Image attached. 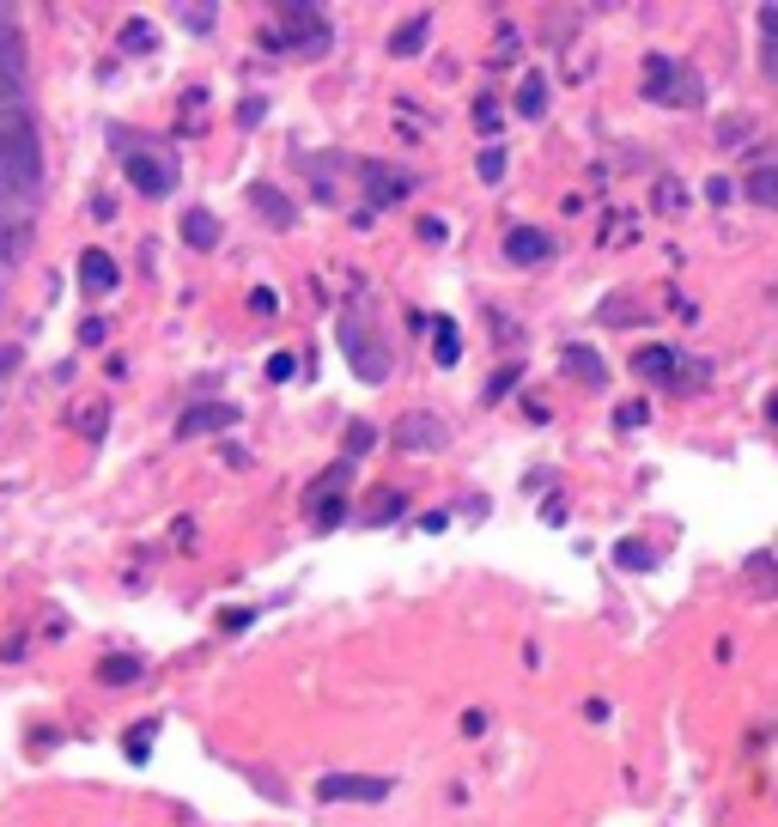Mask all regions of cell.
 <instances>
[{
  "label": "cell",
  "mask_w": 778,
  "mask_h": 827,
  "mask_svg": "<svg viewBox=\"0 0 778 827\" xmlns=\"http://www.w3.org/2000/svg\"><path fill=\"white\" fill-rule=\"evenodd\" d=\"M560 365L572 371V378H584L590 390H602V384H608V365H602L590 347H566V353H560Z\"/></svg>",
  "instance_id": "13"
},
{
  "label": "cell",
  "mask_w": 778,
  "mask_h": 827,
  "mask_svg": "<svg viewBox=\"0 0 778 827\" xmlns=\"http://www.w3.org/2000/svg\"><path fill=\"white\" fill-rule=\"evenodd\" d=\"M238 402H207V408H189L177 420V438H201V432H219V426H238Z\"/></svg>",
  "instance_id": "10"
},
{
  "label": "cell",
  "mask_w": 778,
  "mask_h": 827,
  "mask_svg": "<svg viewBox=\"0 0 778 827\" xmlns=\"http://www.w3.org/2000/svg\"><path fill=\"white\" fill-rule=\"evenodd\" d=\"M152 736H159V724H134V730H128V761H146V755H152Z\"/></svg>",
  "instance_id": "24"
},
{
  "label": "cell",
  "mask_w": 778,
  "mask_h": 827,
  "mask_svg": "<svg viewBox=\"0 0 778 827\" xmlns=\"http://www.w3.org/2000/svg\"><path fill=\"white\" fill-rule=\"evenodd\" d=\"M633 371L639 378H657V384H669V390H681V378H687V359H681V347H639L633 353Z\"/></svg>",
  "instance_id": "8"
},
{
  "label": "cell",
  "mask_w": 778,
  "mask_h": 827,
  "mask_svg": "<svg viewBox=\"0 0 778 827\" xmlns=\"http://www.w3.org/2000/svg\"><path fill=\"white\" fill-rule=\"evenodd\" d=\"M766 73L778 80V37H766Z\"/></svg>",
  "instance_id": "36"
},
{
  "label": "cell",
  "mask_w": 778,
  "mask_h": 827,
  "mask_svg": "<svg viewBox=\"0 0 778 827\" xmlns=\"http://www.w3.org/2000/svg\"><path fill=\"white\" fill-rule=\"evenodd\" d=\"M548 256H554V238L541 232V225H511V232H505V262L535 268V262H548Z\"/></svg>",
  "instance_id": "9"
},
{
  "label": "cell",
  "mask_w": 778,
  "mask_h": 827,
  "mask_svg": "<svg viewBox=\"0 0 778 827\" xmlns=\"http://www.w3.org/2000/svg\"><path fill=\"white\" fill-rule=\"evenodd\" d=\"M645 98H657V104H699L706 86H699V73H687L675 55H651L645 61Z\"/></svg>",
  "instance_id": "2"
},
{
  "label": "cell",
  "mask_w": 778,
  "mask_h": 827,
  "mask_svg": "<svg viewBox=\"0 0 778 827\" xmlns=\"http://www.w3.org/2000/svg\"><path fill=\"white\" fill-rule=\"evenodd\" d=\"M268 43H280V49H292V55H329L335 31H329L323 7H280V19H274Z\"/></svg>",
  "instance_id": "1"
},
{
  "label": "cell",
  "mask_w": 778,
  "mask_h": 827,
  "mask_svg": "<svg viewBox=\"0 0 778 827\" xmlns=\"http://www.w3.org/2000/svg\"><path fill=\"white\" fill-rule=\"evenodd\" d=\"M177 13H183L189 31H213V19H219V7H177Z\"/></svg>",
  "instance_id": "29"
},
{
  "label": "cell",
  "mask_w": 778,
  "mask_h": 827,
  "mask_svg": "<svg viewBox=\"0 0 778 827\" xmlns=\"http://www.w3.org/2000/svg\"><path fill=\"white\" fill-rule=\"evenodd\" d=\"M25 250V225L19 219H0V262H13Z\"/></svg>",
  "instance_id": "23"
},
{
  "label": "cell",
  "mask_w": 778,
  "mask_h": 827,
  "mask_svg": "<svg viewBox=\"0 0 778 827\" xmlns=\"http://www.w3.org/2000/svg\"><path fill=\"white\" fill-rule=\"evenodd\" d=\"M487 730V712H462V736H481Z\"/></svg>",
  "instance_id": "35"
},
{
  "label": "cell",
  "mask_w": 778,
  "mask_h": 827,
  "mask_svg": "<svg viewBox=\"0 0 778 827\" xmlns=\"http://www.w3.org/2000/svg\"><path fill=\"white\" fill-rule=\"evenodd\" d=\"M760 25H766V37H778V7H760Z\"/></svg>",
  "instance_id": "37"
},
{
  "label": "cell",
  "mask_w": 778,
  "mask_h": 827,
  "mask_svg": "<svg viewBox=\"0 0 778 827\" xmlns=\"http://www.w3.org/2000/svg\"><path fill=\"white\" fill-rule=\"evenodd\" d=\"M250 311H256V317H274V311H280V298H274L268 286H256V292H250Z\"/></svg>",
  "instance_id": "32"
},
{
  "label": "cell",
  "mask_w": 778,
  "mask_h": 827,
  "mask_svg": "<svg viewBox=\"0 0 778 827\" xmlns=\"http://www.w3.org/2000/svg\"><path fill=\"white\" fill-rule=\"evenodd\" d=\"M517 378H523V365H505V371H493V378H487V402H499V396H505Z\"/></svg>",
  "instance_id": "27"
},
{
  "label": "cell",
  "mask_w": 778,
  "mask_h": 827,
  "mask_svg": "<svg viewBox=\"0 0 778 827\" xmlns=\"http://www.w3.org/2000/svg\"><path fill=\"white\" fill-rule=\"evenodd\" d=\"M541 110H548V73L535 67V73H523V86H517V116H529V122H535Z\"/></svg>",
  "instance_id": "14"
},
{
  "label": "cell",
  "mask_w": 778,
  "mask_h": 827,
  "mask_svg": "<svg viewBox=\"0 0 778 827\" xmlns=\"http://www.w3.org/2000/svg\"><path fill=\"white\" fill-rule=\"evenodd\" d=\"M128 183L140 195H171L177 189V159L159 153V146H140V153H128Z\"/></svg>",
  "instance_id": "3"
},
{
  "label": "cell",
  "mask_w": 778,
  "mask_h": 827,
  "mask_svg": "<svg viewBox=\"0 0 778 827\" xmlns=\"http://www.w3.org/2000/svg\"><path fill=\"white\" fill-rule=\"evenodd\" d=\"M341 347H347V359H353V371H359L365 384H383V378H389V359H377L383 347L365 335V323H359V317H347V323H341Z\"/></svg>",
  "instance_id": "5"
},
{
  "label": "cell",
  "mask_w": 778,
  "mask_h": 827,
  "mask_svg": "<svg viewBox=\"0 0 778 827\" xmlns=\"http://www.w3.org/2000/svg\"><path fill=\"white\" fill-rule=\"evenodd\" d=\"M414 195V177L408 171H389L377 159H365V207H396Z\"/></svg>",
  "instance_id": "7"
},
{
  "label": "cell",
  "mask_w": 778,
  "mask_h": 827,
  "mask_svg": "<svg viewBox=\"0 0 778 827\" xmlns=\"http://www.w3.org/2000/svg\"><path fill=\"white\" fill-rule=\"evenodd\" d=\"M420 238H426V244H444V219H420Z\"/></svg>",
  "instance_id": "34"
},
{
  "label": "cell",
  "mask_w": 778,
  "mask_h": 827,
  "mask_svg": "<svg viewBox=\"0 0 778 827\" xmlns=\"http://www.w3.org/2000/svg\"><path fill=\"white\" fill-rule=\"evenodd\" d=\"M7 110H25V92H19V73H0V116Z\"/></svg>",
  "instance_id": "25"
},
{
  "label": "cell",
  "mask_w": 778,
  "mask_h": 827,
  "mask_svg": "<svg viewBox=\"0 0 778 827\" xmlns=\"http://www.w3.org/2000/svg\"><path fill=\"white\" fill-rule=\"evenodd\" d=\"M475 171H481L487 183H499V177H505V153H499V146H487V153H481V165H475Z\"/></svg>",
  "instance_id": "30"
},
{
  "label": "cell",
  "mask_w": 778,
  "mask_h": 827,
  "mask_svg": "<svg viewBox=\"0 0 778 827\" xmlns=\"http://www.w3.org/2000/svg\"><path fill=\"white\" fill-rule=\"evenodd\" d=\"M742 195H748L754 207L778 213V159H760V165H748V177H742Z\"/></svg>",
  "instance_id": "11"
},
{
  "label": "cell",
  "mask_w": 778,
  "mask_h": 827,
  "mask_svg": "<svg viewBox=\"0 0 778 827\" xmlns=\"http://www.w3.org/2000/svg\"><path fill=\"white\" fill-rule=\"evenodd\" d=\"M389 791H396V779H365V773H329L317 785L323 803H383Z\"/></svg>",
  "instance_id": "4"
},
{
  "label": "cell",
  "mask_w": 778,
  "mask_h": 827,
  "mask_svg": "<svg viewBox=\"0 0 778 827\" xmlns=\"http://www.w3.org/2000/svg\"><path fill=\"white\" fill-rule=\"evenodd\" d=\"M432 347H438V365H456V359H462V341H456V323H450V317H438Z\"/></svg>",
  "instance_id": "20"
},
{
  "label": "cell",
  "mask_w": 778,
  "mask_h": 827,
  "mask_svg": "<svg viewBox=\"0 0 778 827\" xmlns=\"http://www.w3.org/2000/svg\"><path fill=\"white\" fill-rule=\"evenodd\" d=\"M250 201H262V213H268L274 225H286V219H292V207H286V195H280V189H268V183H256V189H250Z\"/></svg>",
  "instance_id": "21"
},
{
  "label": "cell",
  "mask_w": 778,
  "mask_h": 827,
  "mask_svg": "<svg viewBox=\"0 0 778 827\" xmlns=\"http://www.w3.org/2000/svg\"><path fill=\"white\" fill-rule=\"evenodd\" d=\"M651 201H657V213H687V189H681L675 177H657V189H651Z\"/></svg>",
  "instance_id": "19"
},
{
  "label": "cell",
  "mask_w": 778,
  "mask_h": 827,
  "mask_svg": "<svg viewBox=\"0 0 778 827\" xmlns=\"http://www.w3.org/2000/svg\"><path fill=\"white\" fill-rule=\"evenodd\" d=\"M371 438H377V432H371L365 420H353V426H347V457H365V450H371Z\"/></svg>",
  "instance_id": "28"
},
{
  "label": "cell",
  "mask_w": 778,
  "mask_h": 827,
  "mask_svg": "<svg viewBox=\"0 0 778 827\" xmlns=\"http://www.w3.org/2000/svg\"><path fill=\"white\" fill-rule=\"evenodd\" d=\"M450 432H444V420L438 414H402L396 426H389V444L396 450H414V457H426V450H438Z\"/></svg>",
  "instance_id": "6"
},
{
  "label": "cell",
  "mask_w": 778,
  "mask_h": 827,
  "mask_svg": "<svg viewBox=\"0 0 778 827\" xmlns=\"http://www.w3.org/2000/svg\"><path fill=\"white\" fill-rule=\"evenodd\" d=\"M116 280H122V268H116L104 250H92V256L80 262V286H86L92 298H98V292H116Z\"/></svg>",
  "instance_id": "12"
},
{
  "label": "cell",
  "mask_w": 778,
  "mask_h": 827,
  "mask_svg": "<svg viewBox=\"0 0 778 827\" xmlns=\"http://www.w3.org/2000/svg\"><path fill=\"white\" fill-rule=\"evenodd\" d=\"M475 122H481V128L493 134V128H499V104H475Z\"/></svg>",
  "instance_id": "33"
},
{
  "label": "cell",
  "mask_w": 778,
  "mask_h": 827,
  "mask_svg": "<svg viewBox=\"0 0 778 827\" xmlns=\"http://www.w3.org/2000/svg\"><path fill=\"white\" fill-rule=\"evenodd\" d=\"M183 238H189L195 250H213V244H219V219H213L207 207H189V213H183Z\"/></svg>",
  "instance_id": "15"
},
{
  "label": "cell",
  "mask_w": 778,
  "mask_h": 827,
  "mask_svg": "<svg viewBox=\"0 0 778 827\" xmlns=\"http://www.w3.org/2000/svg\"><path fill=\"white\" fill-rule=\"evenodd\" d=\"M426 31H432V13H414L396 37H389V55H420V43H426Z\"/></svg>",
  "instance_id": "16"
},
{
  "label": "cell",
  "mask_w": 778,
  "mask_h": 827,
  "mask_svg": "<svg viewBox=\"0 0 778 827\" xmlns=\"http://www.w3.org/2000/svg\"><path fill=\"white\" fill-rule=\"evenodd\" d=\"M292 371H298V359H292V353H274V359H268V384H286Z\"/></svg>",
  "instance_id": "31"
},
{
  "label": "cell",
  "mask_w": 778,
  "mask_h": 827,
  "mask_svg": "<svg viewBox=\"0 0 778 827\" xmlns=\"http://www.w3.org/2000/svg\"><path fill=\"white\" fill-rule=\"evenodd\" d=\"M98 675H104V682H140V675H146V657H104Z\"/></svg>",
  "instance_id": "17"
},
{
  "label": "cell",
  "mask_w": 778,
  "mask_h": 827,
  "mask_svg": "<svg viewBox=\"0 0 778 827\" xmlns=\"http://www.w3.org/2000/svg\"><path fill=\"white\" fill-rule=\"evenodd\" d=\"M19 61H25L19 31H13V25H0V73H19Z\"/></svg>",
  "instance_id": "22"
},
{
  "label": "cell",
  "mask_w": 778,
  "mask_h": 827,
  "mask_svg": "<svg viewBox=\"0 0 778 827\" xmlns=\"http://www.w3.org/2000/svg\"><path fill=\"white\" fill-rule=\"evenodd\" d=\"M122 49H152V25H146V19H128V25H122Z\"/></svg>",
  "instance_id": "26"
},
{
  "label": "cell",
  "mask_w": 778,
  "mask_h": 827,
  "mask_svg": "<svg viewBox=\"0 0 778 827\" xmlns=\"http://www.w3.org/2000/svg\"><path fill=\"white\" fill-rule=\"evenodd\" d=\"M614 560L627 566V572H651V566H657V548H651V542H620Z\"/></svg>",
  "instance_id": "18"
}]
</instances>
